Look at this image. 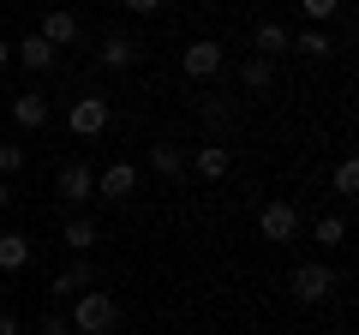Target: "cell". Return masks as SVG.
Here are the masks:
<instances>
[{
	"label": "cell",
	"instance_id": "e0dca14e",
	"mask_svg": "<svg viewBox=\"0 0 359 335\" xmlns=\"http://www.w3.org/2000/svg\"><path fill=\"white\" fill-rule=\"evenodd\" d=\"M60 240L72 245V252H90V245H96V221H90V216H72V221L60 228Z\"/></svg>",
	"mask_w": 359,
	"mask_h": 335
},
{
	"label": "cell",
	"instance_id": "44dd1931",
	"mask_svg": "<svg viewBox=\"0 0 359 335\" xmlns=\"http://www.w3.org/2000/svg\"><path fill=\"white\" fill-rule=\"evenodd\" d=\"M318 240H323V245H341V240H347V221H341V216H318Z\"/></svg>",
	"mask_w": 359,
	"mask_h": 335
},
{
	"label": "cell",
	"instance_id": "603a6c76",
	"mask_svg": "<svg viewBox=\"0 0 359 335\" xmlns=\"http://www.w3.org/2000/svg\"><path fill=\"white\" fill-rule=\"evenodd\" d=\"M18 168H25V150H18V144H0V180L18 174Z\"/></svg>",
	"mask_w": 359,
	"mask_h": 335
},
{
	"label": "cell",
	"instance_id": "9c48e42d",
	"mask_svg": "<svg viewBox=\"0 0 359 335\" xmlns=\"http://www.w3.org/2000/svg\"><path fill=\"white\" fill-rule=\"evenodd\" d=\"M192 168L204 174V180H228V168H233V150H228V144H204V150L192 156Z\"/></svg>",
	"mask_w": 359,
	"mask_h": 335
},
{
	"label": "cell",
	"instance_id": "ac0fdd59",
	"mask_svg": "<svg viewBox=\"0 0 359 335\" xmlns=\"http://www.w3.org/2000/svg\"><path fill=\"white\" fill-rule=\"evenodd\" d=\"M269 78H276V60H245L240 66V84H245V90H269Z\"/></svg>",
	"mask_w": 359,
	"mask_h": 335
},
{
	"label": "cell",
	"instance_id": "2e32d148",
	"mask_svg": "<svg viewBox=\"0 0 359 335\" xmlns=\"http://www.w3.org/2000/svg\"><path fill=\"white\" fill-rule=\"evenodd\" d=\"M294 48L311 54V60H323V54H335V42H330V30H323V25H311V30H299V36H294Z\"/></svg>",
	"mask_w": 359,
	"mask_h": 335
},
{
	"label": "cell",
	"instance_id": "4fadbf2b",
	"mask_svg": "<svg viewBox=\"0 0 359 335\" xmlns=\"http://www.w3.org/2000/svg\"><path fill=\"white\" fill-rule=\"evenodd\" d=\"M13 120L18 126H48V96H36V90H25V96H13Z\"/></svg>",
	"mask_w": 359,
	"mask_h": 335
},
{
	"label": "cell",
	"instance_id": "30bf717a",
	"mask_svg": "<svg viewBox=\"0 0 359 335\" xmlns=\"http://www.w3.org/2000/svg\"><path fill=\"white\" fill-rule=\"evenodd\" d=\"M36 36L48 42V48H72V42H78V18H72V13H48Z\"/></svg>",
	"mask_w": 359,
	"mask_h": 335
},
{
	"label": "cell",
	"instance_id": "5b68a950",
	"mask_svg": "<svg viewBox=\"0 0 359 335\" xmlns=\"http://www.w3.org/2000/svg\"><path fill=\"white\" fill-rule=\"evenodd\" d=\"M180 72H186V78H198V84H204V78H216V72H222V42L198 36L192 48L180 54Z\"/></svg>",
	"mask_w": 359,
	"mask_h": 335
},
{
	"label": "cell",
	"instance_id": "52a82bcc",
	"mask_svg": "<svg viewBox=\"0 0 359 335\" xmlns=\"http://www.w3.org/2000/svg\"><path fill=\"white\" fill-rule=\"evenodd\" d=\"M13 60L25 66V72H54V60H60V48H48V42L30 30V36H18L13 42Z\"/></svg>",
	"mask_w": 359,
	"mask_h": 335
},
{
	"label": "cell",
	"instance_id": "8fae6325",
	"mask_svg": "<svg viewBox=\"0 0 359 335\" xmlns=\"http://www.w3.org/2000/svg\"><path fill=\"white\" fill-rule=\"evenodd\" d=\"M102 66L108 72H132L138 66V42L132 36H102Z\"/></svg>",
	"mask_w": 359,
	"mask_h": 335
},
{
	"label": "cell",
	"instance_id": "f546056e",
	"mask_svg": "<svg viewBox=\"0 0 359 335\" xmlns=\"http://www.w3.org/2000/svg\"><path fill=\"white\" fill-rule=\"evenodd\" d=\"M0 13H6V0H0Z\"/></svg>",
	"mask_w": 359,
	"mask_h": 335
},
{
	"label": "cell",
	"instance_id": "7c38bea8",
	"mask_svg": "<svg viewBox=\"0 0 359 335\" xmlns=\"http://www.w3.org/2000/svg\"><path fill=\"white\" fill-rule=\"evenodd\" d=\"M252 42H257V60H276V54H287V48H294V36H287V30L276 25V18H264Z\"/></svg>",
	"mask_w": 359,
	"mask_h": 335
},
{
	"label": "cell",
	"instance_id": "7402d4cb",
	"mask_svg": "<svg viewBox=\"0 0 359 335\" xmlns=\"http://www.w3.org/2000/svg\"><path fill=\"white\" fill-rule=\"evenodd\" d=\"M335 192H341V198L359 192V162H341V168H335Z\"/></svg>",
	"mask_w": 359,
	"mask_h": 335
},
{
	"label": "cell",
	"instance_id": "277c9868",
	"mask_svg": "<svg viewBox=\"0 0 359 335\" xmlns=\"http://www.w3.org/2000/svg\"><path fill=\"white\" fill-rule=\"evenodd\" d=\"M257 233H264V240H276V245H287V240L299 233V210L282 204V198H269V204L257 210Z\"/></svg>",
	"mask_w": 359,
	"mask_h": 335
},
{
	"label": "cell",
	"instance_id": "5bb4252c",
	"mask_svg": "<svg viewBox=\"0 0 359 335\" xmlns=\"http://www.w3.org/2000/svg\"><path fill=\"white\" fill-rule=\"evenodd\" d=\"M84 287H96V275H90V264H72V270H60V275H54V287H48V294H60V299H78Z\"/></svg>",
	"mask_w": 359,
	"mask_h": 335
},
{
	"label": "cell",
	"instance_id": "ffe728a7",
	"mask_svg": "<svg viewBox=\"0 0 359 335\" xmlns=\"http://www.w3.org/2000/svg\"><path fill=\"white\" fill-rule=\"evenodd\" d=\"M299 13H306L311 25H330V18L341 13V0H299Z\"/></svg>",
	"mask_w": 359,
	"mask_h": 335
},
{
	"label": "cell",
	"instance_id": "d4e9b609",
	"mask_svg": "<svg viewBox=\"0 0 359 335\" xmlns=\"http://www.w3.org/2000/svg\"><path fill=\"white\" fill-rule=\"evenodd\" d=\"M42 335H72V323H66L60 311H54V317H42Z\"/></svg>",
	"mask_w": 359,
	"mask_h": 335
},
{
	"label": "cell",
	"instance_id": "8992f818",
	"mask_svg": "<svg viewBox=\"0 0 359 335\" xmlns=\"http://www.w3.org/2000/svg\"><path fill=\"white\" fill-rule=\"evenodd\" d=\"M54 192H60L66 204H84V198H96V174H90L84 162H66L60 174H54Z\"/></svg>",
	"mask_w": 359,
	"mask_h": 335
},
{
	"label": "cell",
	"instance_id": "7a4b0ae2",
	"mask_svg": "<svg viewBox=\"0 0 359 335\" xmlns=\"http://www.w3.org/2000/svg\"><path fill=\"white\" fill-rule=\"evenodd\" d=\"M108 120H114V114H108V96H96V90H84L72 108H66V126H72L78 138H102Z\"/></svg>",
	"mask_w": 359,
	"mask_h": 335
},
{
	"label": "cell",
	"instance_id": "4316f807",
	"mask_svg": "<svg viewBox=\"0 0 359 335\" xmlns=\"http://www.w3.org/2000/svg\"><path fill=\"white\" fill-rule=\"evenodd\" d=\"M0 335H18V317H13V311H0Z\"/></svg>",
	"mask_w": 359,
	"mask_h": 335
},
{
	"label": "cell",
	"instance_id": "484cf974",
	"mask_svg": "<svg viewBox=\"0 0 359 335\" xmlns=\"http://www.w3.org/2000/svg\"><path fill=\"white\" fill-rule=\"evenodd\" d=\"M126 6H132V13H138V18H150L156 6H162V0H126Z\"/></svg>",
	"mask_w": 359,
	"mask_h": 335
},
{
	"label": "cell",
	"instance_id": "9a60e30c",
	"mask_svg": "<svg viewBox=\"0 0 359 335\" xmlns=\"http://www.w3.org/2000/svg\"><path fill=\"white\" fill-rule=\"evenodd\" d=\"M25 264H30V240H25V233H0V270L18 275Z\"/></svg>",
	"mask_w": 359,
	"mask_h": 335
},
{
	"label": "cell",
	"instance_id": "83f0119b",
	"mask_svg": "<svg viewBox=\"0 0 359 335\" xmlns=\"http://www.w3.org/2000/svg\"><path fill=\"white\" fill-rule=\"evenodd\" d=\"M6 66H13V42L0 36V72H6Z\"/></svg>",
	"mask_w": 359,
	"mask_h": 335
},
{
	"label": "cell",
	"instance_id": "6da1fadb",
	"mask_svg": "<svg viewBox=\"0 0 359 335\" xmlns=\"http://www.w3.org/2000/svg\"><path fill=\"white\" fill-rule=\"evenodd\" d=\"M66 323H72V335H108L120 323V299L102 294V287H84L72 299V311H66Z\"/></svg>",
	"mask_w": 359,
	"mask_h": 335
},
{
	"label": "cell",
	"instance_id": "ba28073f",
	"mask_svg": "<svg viewBox=\"0 0 359 335\" xmlns=\"http://www.w3.org/2000/svg\"><path fill=\"white\" fill-rule=\"evenodd\" d=\"M132 192H138V168L132 162H114L96 174V198H132Z\"/></svg>",
	"mask_w": 359,
	"mask_h": 335
},
{
	"label": "cell",
	"instance_id": "f1b7e54d",
	"mask_svg": "<svg viewBox=\"0 0 359 335\" xmlns=\"http://www.w3.org/2000/svg\"><path fill=\"white\" fill-rule=\"evenodd\" d=\"M6 204H13V186H6V180H0V210H6Z\"/></svg>",
	"mask_w": 359,
	"mask_h": 335
},
{
	"label": "cell",
	"instance_id": "d6986e66",
	"mask_svg": "<svg viewBox=\"0 0 359 335\" xmlns=\"http://www.w3.org/2000/svg\"><path fill=\"white\" fill-rule=\"evenodd\" d=\"M150 168L174 180V174H180V150H174V144H150Z\"/></svg>",
	"mask_w": 359,
	"mask_h": 335
},
{
	"label": "cell",
	"instance_id": "cb8c5ba5",
	"mask_svg": "<svg viewBox=\"0 0 359 335\" xmlns=\"http://www.w3.org/2000/svg\"><path fill=\"white\" fill-rule=\"evenodd\" d=\"M204 120H210V126H228V120H233V102H204Z\"/></svg>",
	"mask_w": 359,
	"mask_h": 335
},
{
	"label": "cell",
	"instance_id": "3957f363",
	"mask_svg": "<svg viewBox=\"0 0 359 335\" xmlns=\"http://www.w3.org/2000/svg\"><path fill=\"white\" fill-rule=\"evenodd\" d=\"M287 287H294L299 306H323V299L335 294V270L330 264H299V270L287 275Z\"/></svg>",
	"mask_w": 359,
	"mask_h": 335
}]
</instances>
